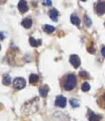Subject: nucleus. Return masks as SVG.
Wrapping results in <instances>:
<instances>
[{
  "label": "nucleus",
  "instance_id": "0eeeda50",
  "mask_svg": "<svg viewBox=\"0 0 105 121\" xmlns=\"http://www.w3.org/2000/svg\"><path fill=\"white\" fill-rule=\"evenodd\" d=\"M21 24L22 26H24V28L26 29H29V28H30L31 26H32V24H33V21L30 18H25L24 20L21 22Z\"/></svg>",
  "mask_w": 105,
  "mask_h": 121
},
{
  "label": "nucleus",
  "instance_id": "39448f33",
  "mask_svg": "<svg viewBox=\"0 0 105 121\" xmlns=\"http://www.w3.org/2000/svg\"><path fill=\"white\" fill-rule=\"evenodd\" d=\"M96 11L97 14L99 15H103L105 14V2H99L96 6Z\"/></svg>",
  "mask_w": 105,
  "mask_h": 121
},
{
  "label": "nucleus",
  "instance_id": "6e6552de",
  "mask_svg": "<svg viewBox=\"0 0 105 121\" xmlns=\"http://www.w3.org/2000/svg\"><path fill=\"white\" fill-rule=\"evenodd\" d=\"M70 21H71V23H72L73 24H74L75 26H80V23H81V21H80V19L79 18V17L76 16V15H74V14L71 15Z\"/></svg>",
  "mask_w": 105,
  "mask_h": 121
},
{
  "label": "nucleus",
  "instance_id": "f257e3e1",
  "mask_svg": "<svg viewBox=\"0 0 105 121\" xmlns=\"http://www.w3.org/2000/svg\"><path fill=\"white\" fill-rule=\"evenodd\" d=\"M77 84V79L76 76L73 73H69L63 77V79L61 81L62 88L66 91L73 90Z\"/></svg>",
  "mask_w": 105,
  "mask_h": 121
},
{
  "label": "nucleus",
  "instance_id": "b1692460",
  "mask_svg": "<svg viewBox=\"0 0 105 121\" xmlns=\"http://www.w3.org/2000/svg\"><path fill=\"white\" fill-rule=\"evenodd\" d=\"M81 1H82V2H85L86 0H81Z\"/></svg>",
  "mask_w": 105,
  "mask_h": 121
},
{
  "label": "nucleus",
  "instance_id": "f03ea898",
  "mask_svg": "<svg viewBox=\"0 0 105 121\" xmlns=\"http://www.w3.org/2000/svg\"><path fill=\"white\" fill-rule=\"evenodd\" d=\"M26 83H27L26 80L22 77H17L13 81V85L14 86V88H16L17 89H24L26 86Z\"/></svg>",
  "mask_w": 105,
  "mask_h": 121
},
{
  "label": "nucleus",
  "instance_id": "ddd939ff",
  "mask_svg": "<svg viewBox=\"0 0 105 121\" xmlns=\"http://www.w3.org/2000/svg\"><path fill=\"white\" fill-rule=\"evenodd\" d=\"M43 29H44V31L48 33H51L55 30V28L53 26H51V25H48V24L45 25Z\"/></svg>",
  "mask_w": 105,
  "mask_h": 121
},
{
  "label": "nucleus",
  "instance_id": "393cba45",
  "mask_svg": "<svg viewBox=\"0 0 105 121\" xmlns=\"http://www.w3.org/2000/svg\"><path fill=\"white\" fill-rule=\"evenodd\" d=\"M104 26H105V23H104Z\"/></svg>",
  "mask_w": 105,
  "mask_h": 121
},
{
  "label": "nucleus",
  "instance_id": "4468645a",
  "mask_svg": "<svg viewBox=\"0 0 105 121\" xmlns=\"http://www.w3.org/2000/svg\"><path fill=\"white\" fill-rule=\"evenodd\" d=\"M90 88H91V86H90V85L87 82H83L81 86V89L83 91V92H88V91L90 89Z\"/></svg>",
  "mask_w": 105,
  "mask_h": 121
},
{
  "label": "nucleus",
  "instance_id": "423d86ee",
  "mask_svg": "<svg viewBox=\"0 0 105 121\" xmlns=\"http://www.w3.org/2000/svg\"><path fill=\"white\" fill-rule=\"evenodd\" d=\"M18 9L21 13H26L28 11V6L25 0H21L18 3Z\"/></svg>",
  "mask_w": 105,
  "mask_h": 121
},
{
  "label": "nucleus",
  "instance_id": "20e7f679",
  "mask_svg": "<svg viewBox=\"0 0 105 121\" xmlns=\"http://www.w3.org/2000/svg\"><path fill=\"white\" fill-rule=\"evenodd\" d=\"M67 104V98L63 95L57 96L55 99V105L59 108H65Z\"/></svg>",
  "mask_w": 105,
  "mask_h": 121
},
{
  "label": "nucleus",
  "instance_id": "7ed1b4c3",
  "mask_svg": "<svg viewBox=\"0 0 105 121\" xmlns=\"http://www.w3.org/2000/svg\"><path fill=\"white\" fill-rule=\"evenodd\" d=\"M70 62L75 68H78L81 64L80 57L76 55H71L70 56Z\"/></svg>",
  "mask_w": 105,
  "mask_h": 121
},
{
  "label": "nucleus",
  "instance_id": "4be33fe9",
  "mask_svg": "<svg viewBox=\"0 0 105 121\" xmlns=\"http://www.w3.org/2000/svg\"><path fill=\"white\" fill-rule=\"evenodd\" d=\"M88 51L90 52V53H94L95 52V48H94L93 46H92V47H89L88 48Z\"/></svg>",
  "mask_w": 105,
  "mask_h": 121
},
{
  "label": "nucleus",
  "instance_id": "dca6fc26",
  "mask_svg": "<svg viewBox=\"0 0 105 121\" xmlns=\"http://www.w3.org/2000/svg\"><path fill=\"white\" fill-rule=\"evenodd\" d=\"M3 83L5 85V86H9L10 83H11V77H9L8 75H6L3 78Z\"/></svg>",
  "mask_w": 105,
  "mask_h": 121
},
{
  "label": "nucleus",
  "instance_id": "6ab92c4d",
  "mask_svg": "<svg viewBox=\"0 0 105 121\" xmlns=\"http://www.w3.org/2000/svg\"><path fill=\"white\" fill-rule=\"evenodd\" d=\"M79 74H80V76L81 77L84 78V79L88 78V73L86 71H84V70L80 71V73H79Z\"/></svg>",
  "mask_w": 105,
  "mask_h": 121
},
{
  "label": "nucleus",
  "instance_id": "f3484780",
  "mask_svg": "<svg viewBox=\"0 0 105 121\" xmlns=\"http://www.w3.org/2000/svg\"><path fill=\"white\" fill-rule=\"evenodd\" d=\"M39 93L41 95V96L42 97H46L47 96V94H48V90L45 88V87H42V88L39 89Z\"/></svg>",
  "mask_w": 105,
  "mask_h": 121
},
{
  "label": "nucleus",
  "instance_id": "a211bd4d",
  "mask_svg": "<svg viewBox=\"0 0 105 121\" xmlns=\"http://www.w3.org/2000/svg\"><path fill=\"white\" fill-rule=\"evenodd\" d=\"M101 102L100 103V106L101 108H105V93L104 95H102L101 97Z\"/></svg>",
  "mask_w": 105,
  "mask_h": 121
},
{
  "label": "nucleus",
  "instance_id": "f8f14e48",
  "mask_svg": "<svg viewBox=\"0 0 105 121\" xmlns=\"http://www.w3.org/2000/svg\"><path fill=\"white\" fill-rule=\"evenodd\" d=\"M39 76L38 75H36V74H34V73H33L31 74L30 76H29V82L32 83V84H34V83L37 82L39 81Z\"/></svg>",
  "mask_w": 105,
  "mask_h": 121
},
{
  "label": "nucleus",
  "instance_id": "2eb2a0df",
  "mask_svg": "<svg viewBox=\"0 0 105 121\" xmlns=\"http://www.w3.org/2000/svg\"><path fill=\"white\" fill-rule=\"evenodd\" d=\"M70 104H71L73 108H77L80 106V103H79V101L75 99V98H72V99L70 100Z\"/></svg>",
  "mask_w": 105,
  "mask_h": 121
},
{
  "label": "nucleus",
  "instance_id": "9b49d317",
  "mask_svg": "<svg viewBox=\"0 0 105 121\" xmlns=\"http://www.w3.org/2000/svg\"><path fill=\"white\" fill-rule=\"evenodd\" d=\"M101 116L97 115L95 113H94L93 112L90 113V114L88 115V120L89 121H100L101 120Z\"/></svg>",
  "mask_w": 105,
  "mask_h": 121
},
{
  "label": "nucleus",
  "instance_id": "9d476101",
  "mask_svg": "<svg viewBox=\"0 0 105 121\" xmlns=\"http://www.w3.org/2000/svg\"><path fill=\"white\" fill-rule=\"evenodd\" d=\"M29 44H30V45L33 47H38L39 45H41V43H42V41H41L40 39L36 40L33 37H29Z\"/></svg>",
  "mask_w": 105,
  "mask_h": 121
},
{
  "label": "nucleus",
  "instance_id": "1a4fd4ad",
  "mask_svg": "<svg viewBox=\"0 0 105 121\" xmlns=\"http://www.w3.org/2000/svg\"><path fill=\"white\" fill-rule=\"evenodd\" d=\"M58 11L57 9H52L50 10V18L51 19V21H58Z\"/></svg>",
  "mask_w": 105,
  "mask_h": 121
},
{
  "label": "nucleus",
  "instance_id": "5701e85b",
  "mask_svg": "<svg viewBox=\"0 0 105 121\" xmlns=\"http://www.w3.org/2000/svg\"><path fill=\"white\" fill-rule=\"evenodd\" d=\"M101 53H102V55L105 58V46H103L101 48Z\"/></svg>",
  "mask_w": 105,
  "mask_h": 121
},
{
  "label": "nucleus",
  "instance_id": "aec40b11",
  "mask_svg": "<svg viewBox=\"0 0 105 121\" xmlns=\"http://www.w3.org/2000/svg\"><path fill=\"white\" fill-rule=\"evenodd\" d=\"M85 23L87 26H90L92 24V21L91 19H90L87 15H85Z\"/></svg>",
  "mask_w": 105,
  "mask_h": 121
},
{
  "label": "nucleus",
  "instance_id": "412c9836",
  "mask_svg": "<svg viewBox=\"0 0 105 121\" xmlns=\"http://www.w3.org/2000/svg\"><path fill=\"white\" fill-rule=\"evenodd\" d=\"M43 1V4L45 5H46V6H49L51 5V0H42Z\"/></svg>",
  "mask_w": 105,
  "mask_h": 121
}]
</instances>
